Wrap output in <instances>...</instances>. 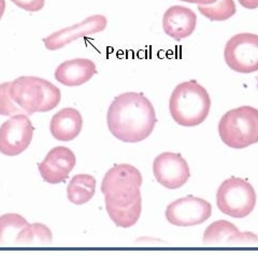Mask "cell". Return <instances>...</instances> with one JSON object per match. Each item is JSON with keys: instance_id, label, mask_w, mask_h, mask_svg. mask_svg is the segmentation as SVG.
Segmentation results:
<instances>
[{"instance_id": "obj_1", "label": "cell", "mask_w": 258, "mask_h": 257, "mask_svg": "<svg viewBox=\"0 0 258 257\" xmlns=\"http://www.w3.org/2000/svg\"><path fill=\"white\" fill-rule=\"evenodd\" d=\"M142 174L133 165L119 164L104 175L101 191L107 212L117 227L129 228L139 221L142 212Z\"/></svg>"}, {"instance_id": "obj_2", "label": "cell", "mask_w": 258, "mask_h": 257, "mask_svg": "<svg viewBox=\"0 0 258 257\" xmlns=\"http://www.w3.org/2000/svg\"><path fill=\"white\" fill-rule=\"evenodd\" d=\"M157 122L152 102L141 93L127 92L110 104L107 123L110 133L123 142L143 141L153 133Z\"/></svg>"}, {"instance_id": "obj_3", "label": "cell", "mask_w": 258, "mask_h": 257, "mask_svg": "<svg viewBox=\"0 0 258 257\" xmlns=\"http://www.w3.org/2000/svg\"><path fill=\"white\" fill-rule=\"evenodd\" d=\"M211 109L208 91L196 80L177 85L169 100V110L176 124L194 127L204 123Z\"/></svg>"}, {"instance_id": "obj_4", "label": "cell", "mask_w": 258, "mask_h": 257, "mask_svg": "<svg viewBox=\"0 0 258 257\" xmlns=\"http://www.w3.org/2000/svg\"><path fill=\"white\" fill-rule=\"evenodd\" d=\"M10 95L13 101L27 115L55 109L61 99L58 87L44 79L20 77L11 82Z\"/></svg>"}, {"instance_id": "obj_5", "label": "cell", "mask_w": 258, "mask_h": 257, "mask_svg": "<svg viewBox=\"0 0 258 257\" xmlns=\"http://www.w3.org/2000/svg\"><path fill=\"white\" fill-rule=\"evenodd\" d=\"M219 134L226 146L245 149L258 142V109L242 106L229 110L219 123Z\"/></svg>"}, {"instance_id": "obj_6", "label": "cell", "mask_w": 258, "mask_h": 257, "mask_svg": "<svg viewBox=\"0 0 258 257\" xmlns=\"http://www.w3.org/2000/svg\"><path fill=\"white\" fill-rule=\"evenodd\" d=\"M256 200L251 183L237 176L225 180L216 192L217 208L222 213L235 219H243L251 214Z\"/></svg>"}, {"instance_id": "obj_7", "label": "cell", "mask_w": 258, "mask_h": 257, "mask_svg": "<svg viewBox=\"0 0 258 257\" xmlns=\"http://www.w3.org/2000/svg\"><path fill=\"white\" fill-rule=\"evenodd\" d=\"M224 58L227 66L239 74L258 70V35L242 33L232 36L226 43Z\"/></svg>"}, {"instance_id": "obj_8", "label": "cell", "mask_w": 258, "mask_h": 257, "mask_svg": "<svg viewBox=\"0 0 258 257\" xmlns=\"http://www.w3.org/2000/svg\"><path fill=\"white\" fill-rule=\"evenodd\" d=\"M34 131L27 114L11 116L0 127V153L6 156L22 154L30 146Z\"/></svg>"}, {"instance_id": "obj_9", "label": "cell", "mask_w": 258, "mask_h": 257, "mask_svg": "<svg viewBox=\"0 0 258 257\" xmlns=\"http://www.w3.org/2000/svg\"><path fill=\"white\" fill-rule=\"evenodd\" d=\"M212 214V206L207 200L186 196L174 200L166 209L167 221L180 227L196 226L205 223Z\"/></svg>"}, {"instance_id": "obj_10", "label": "cell", "mask_w": 258, "mask_h": 257, "mask_svg": "<svg viewBox=\"0 0 258 257\" xmlns=\"http://www.w3.org/2000/svg\"><path fill=\"white\" fill-rule=\"evenodd\" d=\"M153 173L156 181L168 189L182 187L190 176L189 166L181 154L165 152L153 163Z\"/></svg>"}, {"instance_id": "obj_11", "label": "cell", "mask_w": 258, "mask_h": 257, "mask_svg": "<svg viewBox=\"0 0 258 257\" xmlns=\"http://www.w3.org/2000/svg\"><path fill=\"white\" fill-rule=\"evenodd\" d=\"M108 26V20L101 14H95L76 25L60 29L43 39L47 50L57 51L74 42L75 40L103 31Z\"/></svg>"}, {"instance_id": "obj_12", "label": "cell", "mask_w": 258, "mask_h": 257, "mask_svg": "<svg viewBox=\"0 0 258 257\" xmlns=\"http://www.w3.org/2000/svg\"><path fill=\"white\" fill-rule=\"evenodd\" d=\"M76 163V155L69 148L56 147L48 152L43 162L38 165V169L45 182L59 184L68 179Z\"/></svg>"}, {"instance_id": "obj_13", "label": "cell", "mask_w": 258, "mask_h": 257, "mask_svg": "<svg viewBox=\"0 0 258 257\" xmlns=\"http://www.w3.org/2000/svg\"><path fill=\"white\" fill-rule=\"evenodd\" d=\"M204 243L207 245H257L258 237L253 232H241L235 224L220 220L205 230Z\"/></svg>"}, {"instance_id": "obj_14", "label": "cell", "mask_w": 258, "mask_h": 257, "mask_svg": "<svg viewBox=\"0 0 258 257\" xmlns=\"http://www.w3.org/2000/svg\"><path fill=\"white\" fill-rule=\"evenodd\" d=\"M197 26V15L189 8L172 6L163 17V28L166 35L181 41L189 37Z\"/></svg>"}, {"instance_id": "obj_15", "label": "cell", "mask_w": 258, "mask_h": 257, "mask_svg": "<svg viewBox=\"0 0 258 257\" xmlns=\"http://www.w3.org/2000/svg\"><path fill=\"white\" fill-rule=\"evenodd\" d=\"M97 74L95 62L87 58H76L61 62L55 70V79L64 86H80Z\"/></svg>"}, {"instance_id": "obj_16", "label": "cell", "mask_w": 258, "mask_h": 257, "mask_svg": "<svg viewBox=\"0 0 258 257\" xmlns=\"http://www.w3.org/2000/svg\"><path fill=\"white\" fill-rule=\"evenodd\" d=\"M82 127L83 118L80 112L74 108H64L53 115L50 131L56 140L67 142L76 139Z\"/></svg>"}, {"instance_id": "obj_17", "label": "cell", "mask_w": 258, "mask_h": 257, "mask_svg": "<svg viewBox=\"0 0 258 257\" xmlns=\"http://www.w3.org/2000/svg\"><path fill=\"white\" fill-rule=\"evenodd\" d=\"M96 180L93 175L81 173L75 175L67 186V197L75 205H84L94 197Z\"/></svg>"}, {"instance_id": "obj_18", "label": "cell", "mask_w": 258, "mask_h": 257, "mask_svg": "<svg viewBox=\"0 0 258 257\" xmlns=\"http://www.w3.org/2000/svg\"><path fill=\"white\" fill-rule=\"evenodd\" d=\"M52 231L41 223L28 224L24 227L18 237L15 243L19 245H45L52 242Z\"/></svg>"}, {"instance_id": "obj_19", "label": "cell", "mask_w": 258, "mask_h": 257, "mask_svg": "<svg viewBox=\"0 0 258 257\" xmlns=\"http://www.w3.org/2000/svg\"><path fill=\"white\" fill-rule=\"evenodd\" d=\"M27 225L26 219L20 214L7 213L0 216V244L15 242V238Z\"/></svg>"}, {"instance_id": "obj_20", "label": "cell", "mask_w": 258, "mask_h": 257, "mask_svg": "<svg viewBox=\"0 0 258 257\" xmlns=\"http://www.w3.org/2000/svg\"><path fill=\"white\" fill-rule=\"evenodd\" d=\"M198 10L210 21L223 22L236 14L237 7L233 0H217L212 5L198 6Z\"/></svg>"}, {"instance_id": "obj_21", "label": "cell", "mask_w": 258, "mask_h": 257, "mask_svg": "<svg viewBox=\"0 0 258 257\" xmlns=\"http://www.w3.org/2000/svg\"><path fill=\"white\" fill-rule=\"evenodd\" d=\"M10 86L11 82L0 84V115L4 116H13L24 113V111L13 101L10 95Z\"/></svg>"}, {"instance_id": "obj_22", "label": "cell", "mask_w": 258, "mask_h": 257, "mask_svg": "<svg viewBox=\"0 0 258 257\" xmlns=\"http://www.w3.org/2000/svg\"><path fill=\"white\" fill-rule=\"evenodd\" d=\"M11 2L28 12H38L42 10L45 5V0H11Z\"/></svg>"}, {"instance_id": "obj_23", "label": "cell", "mask_w": 258, "mask_h": 257, "mask_svg": "<svg viewBox=\"0 0 258 257\" xmlns=\"http://www.w3.org/2000/svg\"><path fill=\"white\" fill-rule=\"evenodd\" d=\"M239 4L248 10H254L258 8V0H238Z\"/></svg>"}, {"instance_id": "obj_24", "label": "cell", "mask_w": 258, "mask_h": 257, "mask_svg": "<svg viewBox=\"0 0 258 257\" xmlns=\"http://www.w3.org/2000/svg\"><path fill=\"white\" fill-rule=\"evenodd\" d=\"M180 2L188 3V4H196L197 6H207V5H212L216 3L217 0H180Z\"/></svg>"}, {"instance_id": "obj_25", "label": "cell", "mask_w": 258, "mask_h": 257, "mask_svg": "<svg viewBox=\"0 0 258 257\" xmlns=\"http://www.w3.org/2000/svg\"><path fill=\"white\" fill-rule=\"evenodd\" d=\"M6 10V2L5 0H0V20L3 19Z\"/></svg>"}]
</instances>
